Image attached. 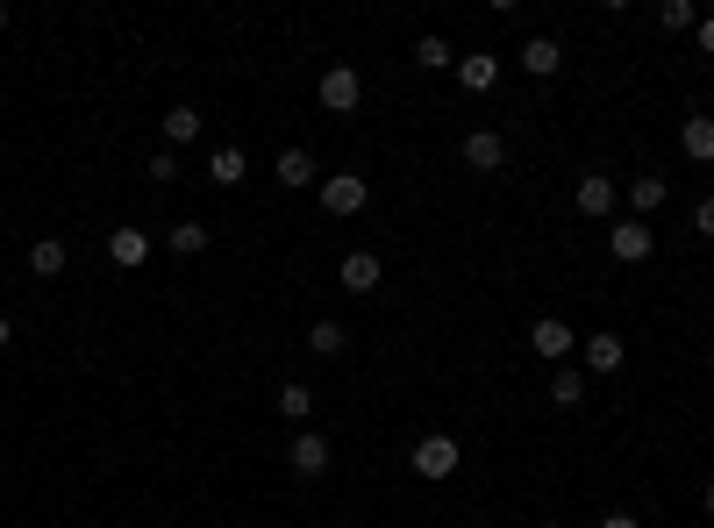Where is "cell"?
<instances>
[{"mask_svg": "<svg viewBox=\"0 0 714 528\" xmlns=\"http://www.w3.org/2000/svg\"><path fill=\"white\" fill-rule=\"evenodd\" d=\"M8 343H15V322H8V314H0V350H8Z\"/></svg>", "mask_w": 714, "mask_h": 528, "instance_id": "30", "label": "cell"}, {"mask_svg": "<svg viewBox=\"0 0 714 528\" xmlns=\"http://www.w3.org/2000/svg\"><path fill=\"white\" fill-rule=\"evenodd\" d=\"M528 350H536V358H550V364H564V358L578 350V336L558 322V314H544V322H528Z\"/></svg>", "mask_w": 714, "mask_h": 528, "instance_id": "2", "label": "cell"}, {"mask_svg": "<svg viewBox=\"0 0 714 528\" xmlns=\"http://www.w3.org/2000/svg\"><path fill=\"white\" fill-rule=\"evenodd\" d=\"M357 93H365V79H357V65H329L322 72V107L329 115H350Z\"/></svg>", "mask_w": 714, "mask_h": 528, "instance_id": "3", "label": "cell"}, {"mask_svg": "<svg viewBox=\"0 0 714 528\" xmlns=\"http://www.w3.org/2000/svg\"><path fill=\"white\" fill-rule=\"evenodd\" d=\"M707 364H714V343H707Z\"/></svg>", "mask_w": 714, "mask_h": 528, "instance_id": "34", "label": "cell"}, {"mask_svg": "<svg viewBox=\"0 0 714 528\" xmlns=\"http://www.w3.org/2000/svg\"><path fill=\"white\" fill-rule=\"evenodd\" d=\"M201 137V107H171L165 115V151H179V143Z\"/></svg>", "mask_w": 714, "mask_h": 528, "instance_id": "18", "label": "cell"}, {"mask_svg": "<svg viewBox=\"0 0 714 528\" xmlns=\"http://www.w3.org/2000/svg\"><path fill=\"white\" fill-rule=\"evenodd\" d=\"M658 22H664V29H693V0H664V8H658Z\"/></svg>", "mask_w": 714, "mask_h": 528, "instance_id": "25", "label": "cell"}, {"mask_svg": "<svg viewBox=\"0 0 714 528\" xmlns=\"http://www.w3.org/2000/svg\"><path fill=\"white\" fill-rule=\"evenodd\" d=\"M558 65H564L558 36H528V43H522V72H528V79H550Z\"/></svg>", "mask_w": 714, "mask_h": 528, "instance_id": "13", "label": "cell"}, {"mask_svg": "<svg viewBox=\"0 0 714 528\" xmlns=\"http://www.w3.org/2000/svg\"><path fill=\"white\" fill-rule=\"evenodd\" d=\"M343 343H350L343 322H315V329H307V350H315V358H343Z\"/></svg>", "mask_w": 714, "mask_h": 528, "instance_id": "21", "label": "cell"}, {"mask_svg": "<svg viewBox=\"0 0 714 528\" xmlns=\"http://www.w3.org/2000/svg\"><path fill=\"white\" fill-rule=\"evenodd\" d=\"M143 171H151L157 186H171V179H179V157H171V151H157V157H151V165H143Z\"/></svg>", "mask_w": 714, "mask_h": 528, "instance_id": "26", "label": "cell"}, {"mask_svg": "<svg viewBox=\"0 0 714 528\" xmlns=\"http://www.w3.org/2000/svg\"><path fill=\"white\" fill-rule=\"evenodd\" d=\"M578 400H586V372H572V364H564V372L550 378V408H578Z\"/></svg>", "mask_w": 714, "mask_h": 528, "instance_id": "19", "label": "cell"}, {"mask_svg": "<svg viewBox=\"0 0 714 528\" xmlns=\"http://www.w3.org/2000/svg\"><path fill=\"white\" fill-rule=\"evenodd\" d=\"M600 528H643V521H636V514H608V521H600Z\"/></svg>", "mask_w": 714, "mask_h": 528, "instance_id": "29", "label": "cell"}, {"mask_svg": "<svg viewBox=\"0 0 714 528\" xmlns=\"http://www.w3.org/2000/svg\"><path fill=\"white\" fill-rule=\"evenodd\" d=\"M707 514H714V478H707Z\"/></svg>", "mask_w": 714, "mask_h": 528, "instance_id": "31", "label": "cell"}, {"mask_svg": "<svg viewBox=\"0 0 714 528\" xmlns=\"http://www.w3.org/2000/svg\"><path fill=\"white\" fill-rule=\"evenodd\" d=\"M664 201H672V186H664L658 171H643V179H636V186H629V207H636V222H643V215H658Z\"/></svg>", "mask_w": 714, "mask_h": 528, "instance_id": "16", "label": "cell"}, {"mask_svg": "<svg viewBox=\"0 0 714 528\" xmlns=\"http://www.w3.org/2000/svg\"><path fill=\"white\" fill-rule=\"evenodd\" d=\"M0 29H8V8H0Z\"/></svg>", "mask_w": 714, "mask_h": 528, "instance_id": "33", "label": "cell"}, {"mask_svg": "<svg viewBox=\"0 0 714 528\" xmlns=\"http://www.w3.org/2000/svg\"><path fill=\"white\" fill-rule=\"evenodd\" d=\"M279 414H286V422H301V428H307V414H315V392H307L301 378H293V386H279Z\"/></svg>", "mask_w": 714, "mask_h": 528, "instance_id": "22", "label": "cell"}, {"mask_svg": "<svg viewBox=\"0 0 714 528\" xmlns=\"http://www.w3.org/2000/svg\"><path fill=\"white\" fill-rule=\"evenodd\" d=\"M693 29H700V51H707V57H714V15H700V22H693Z\"/></svg>", "mask_w": 714, "mask_h": 528, "instance_id": "28", "label": "cell"}, {"mask_svg": "<svg viewBox=\"0 0 714 528\" xmlns=\"http://www.w3.org/2000/svg\"><path fill=\"white\" fill-rule=\"evenodd\" d=\"M165 250L171 257H201L207 250V222H171L165 229Z\"/></svg>", "mask_w": 714, "mask_h": 528, "instance_id": "17", "label": "cell"}, {"mask_svg": "<svg viewBox=\"0 0 714 528\" xmlns=\"http://www.w3.org/2000/svg\"><path fill=\"white\" fill-rule=\"evenodd\" d=\"M693 229H700V236H707V243H714V193H707V201H700V215H693Z\"/></svg>", "mask_w": 714, "mask_h": 528, "instance_id": "27", "label": "cell"}, {"mask_svg": "<svg viewBox=\"0 0 714 528\" xmlns=\"http://www.w3.org/2000/svg\"><path fill=\"white\" fill-rule=\"evenodd\" d=\"M415 65H422V72H443V65H458V57H450V43H443V36H422V43H415Z\"/></svg>", "mask_w": 714, "mask_h": 528, "instance_id": "24", "label": "cell"}, {"mask_svg": "<svg viewBox=\"0 0 714 528\" xmlns=\"http://www.w3.org/2000/svg\"><path fill=\"white\" fill-rule=\"evenodd\" d=\"M464 165H472V171H500V165H508V143H500L494 129H472V137H464Z\"/></svg>", "mask_w": 714, "mask_h": 528, "instance_id": "10", "label": "cell"}, {"mask_svg": "<svg viewBox=\"0 0 714 528\" xmlns=\"http://www.w3.org/2000/svg\"><path fill=\"white\" fill-rule=\"evenodd\" d=\"M29 272L58 279V272H65V243H58V236H43V243H36V250H29Z\"/></svg>", "mask_w": 714, "mask_h": 528, "instance_id": "23", "label": "cell"}, {"mask_svg": "<svg viewBox=\"0 0 714 528\" xmlns=\"http://www.w3.org/2000/svg\"><path fill=\"white\" fill-rule=\"evenodd\" d=\"M458 472V443L450 436H422L415 443V478H450Z\"/></svg>", "mask_w": 714, "mask_h": 528, "instance_id": "4", "label": "cell"}, {"mask_svg": "<svg viewBox=\"0 0 714 528\" xmlns=\"http://www.w3.org/2000/svg\"><path fill=\"white\" fill-rule=\"evenodd\" d=\"M279 186H293V193H301V186H315V179H322V171H315V157H307V151H279Z\"/></svg>", "mask_w": 714, "mask_h": 528, "instance_id": "15", "label": "cell"}, {"mask_svg": "<svg viewBox=\"0 0 714 528\" xmlns=\"http://www.w3.org/2000/svg\"><path fill=\"white\" fill-rule=\"evenodd\" d=\"M286 464H293L301 478H322V472H329V443L315 436V428H301V436H293V450H286Z\"/></svg>", "mask_w": 714, "mask_h": 528, "instance_id": "8", "label": "cell"}, {"mask_svg": "<svg viewBox=\"0 0 714 528\" xmlns=\"http://www.w3.org/2000/svg\"><path fill=\"white\" fill-rule=\"evenodd\" d=\"M572 201H578V215H594V222H608V215H614V179H608V171H586Z\"/></svg>", "mask_w": 714, "mask_h": 528, "instance_id": "6", "label": "cell"}, {"mask_svg": "<svg viewBox=\"0 0 714 528\" xmlns=\"http://www.w3.org/2000/svg\"><path fill=\"white\" fill-rule=\"evenodd\" d=\"M458 86H464V93H494V86H500V57H486V51L458 57Z\"/></svg>", "mask_w": 714, "mask_h": 528, "instance_id": "11", "label": "cell"}, {"mask_svg": "<svg viewBox=\"0 0 714 528\" xmlns=\"http://www.w3.org/2000/svg\"><path fill=\"white\" fill-rule=\"evenodd\" d=\"M622 358H629V350H622V336H608V329H600V336H586V372H622Z\"/></svg>", "mask_w": 714, "mask_h": 528, "instance_id": "14", "label": "cell"}, {"mask_svg": "<svg viewBox=\"0 0 714 528\" xmlns=\"http://www.w3.org/2000/svg\"><path fill=\"white\" fill-rule=\"evenodd\" d=\"M107 257H115L122 272H137V265H151V236H143V229H115V236H107Z\"/></svg>", "mask_w": 714, "mask_h": 528, "instance_id": "12", "label": "cell"}, {"mask_svg": "<svg viewBox=\"0 0 714 528\" xmlns=\"http://www.w3.org/2000/svg\"><path fill=\"white\" fill-rule=\"evenodd\" d=\"M243 171H251L243 151H215V157H207V179H215V186H243Z\"/></svg>", "mask_w": 714, "mask_h": 528, "instance_id": "20", "label": "cell"}, {"mask_svg": "<svg viewBox=\"0 0 714 528\" xmlns=\"http://www.w3.org/2000/svg\"><path fill=\"white\" fill-rule=\"evenodd\" d=\"M336 279H343L350 293H379V279H386V265H379L372 250H350V257L336 265Z\"/></svg>", "mask_w": 714, "mask_h": 528, "instance_id": "7", "label": "cell"}, {"mask_svg": "<svg viewBox=\"0 0 714 528\" xmlns=\"http://www.w3.org/2000/svg\"><path fill=\"white\" fill-rule=\"evenodd\" d=\"M365 201H372L365 171H329V179H322V207H329V215H357Z\"/></svg>", "mask_w": 714, "mask_h": 528, "instance_id": "1", "label": "cell"}, {"mask_svg": "<svg viewBox=\"0 0 714 528\" xmlns=\"http://www.w3.org/2000/svg\"><path fill=\"white\" fill-rule=\"evenodd\" d=\"M679 151L693 157V165H714V115H686L679 121Z\"/></svg>", "mask_w": 714, "mask_h": 528, "instance_id": "9", "label": "cell"}, {"mask_svg": "<svg viewBox=\"0 0 714 528\" xmlns=\"http://www.w3.org/2000/svg\"><path fill=\"white\" fill-rule=\"evenodd\" d=\"M608 250L622 257V265H643L650 250H658V236H650V222H614V236H608Z\"/></svg>", "mask_w": 714, "mask_h": 528, "instance_id": "5", "label": "cell"}, {"mask_svg": "<svg viewBox=\"0 0 714 528\" xmlns=\"http://www.w3.org/2000/svg\"><path fill=\"white\" fill-rule=\"evenodd\" d=\"M544 528H572V521H544Z\"/></svg>", "mask_w": 714, "mask_h": 528, "instance_id": "32", "label": "cell"}]
</instances>
